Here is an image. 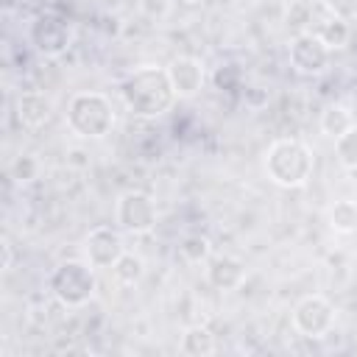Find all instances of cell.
Returning a JSON list of instances; mask_svg holds the SVG:
<instances>
[{"label": "cell", "mask_w": 357, "mask_h": 357, "mask_svg": "<svg viewBox=\"0 0 357 357\" xmlns=\"http://www.w3.org/2000/svg\"><path fill=\"white\" fill-rule=\"evenodd\" d=\"M120 98L134 117L142 120L162 117L176 100V89L170 84L167 67H156V64L134 67L120 81Z\"/></svg>", "instance_id": "1"}, {"label": "cell", "mask_w": 357, "mask_h": 357, "mask_svg": "<svg viewBox=\"0 0 357 357\" xmlns=\"http://www.w3.org/2000/svg\"><path fill=\"white\" fill-rule=\"evenodd\" d=\"M262 167H265V176L276 187L298 190L310 181L312 167H315V156H312L307 142H301L296 137H282V139L268 145Z\"/></svg>", "instance_id": "2"}, {"label": "cell", "mask_w": 357, "mask_h": 357, "mask_svg": "<svg viewBox=\"0 0 357 357\" xmlns=\"http://www.w3.org/2000/svg\"><path fill=\"white\" fill-rule=\"evenodd\" d=\"M67 128L78 139H103L114 128V106L103 92H75L67 103Z\"/></svg>", "instance_id": "3"}, {"label": "cell", "mask_w": 357, "mask_h": 357, "mask_svg": "<svg viewBox=\"0 0 357 357\" xmlns=\"http://www.w3.org/2000/svg\"><path fill=\"white\" fill-rule=\"evenodd\" d=\"M50 293L56 296L59 304L75 310V307H84L86 301H92L95 290H98V276H95V265L89 262H81V259H67V262H59L50 273V282H47Z\"/></svg>", "instance_id": "4"}, {"label": "cell", "mask_w": 357, "mask_h": 357, "mask_svg": "<svg viewBox=\"0 0 357 357\" xmlns=\"http://www.w3.org/2000/svg\"><path fill=\"white\" fill-rule=\"evenodd\" d=\"M28 42H31V47H33L39 56H45V59H59V56H64V53L70 50V45H73V28H70V22H67L64 17L45 11V14H36V17L28 22Z\"/></svg>", "instance_id": "5"}, {"label": "cell", "mask_w": 357, "mask_h": 357, "mask_svg": "<svg viewBox=\"0 0 357 357\" xmlns=\"http://www.w3.org/2000/svg\"><path fill=\"white\" fill-rule=\"evenodd\" d=\"M156 201L142 190H126L114 201V223L126 234H148L156 226Z\"/></svg>", "instance_id": "6"}, {"label": "cell", "mask_w": 357, "mask_h": 357, "mask_svg": "<svg viewBox=\"0 0 357 357\" xmlns=\"http://www.w3.org/2000/svg\"><path fill=\"white\" fill-rule=\"evenodd\" d=\"M287 56H290V67L293 73L304 75V78H315V75H324L332 64V50L324 45V39L312 31H304V33H296L290 39V47H287Z\"/></svg>", "instance_id": "7"}, {"label": "cell", "mask_w": 357, "mask_h": 357, "mask_svg": "<svg viewBox=\"0 0 357 357\" xmlns=\"http://www.w3.org/2000/svg\"><path fill=\"white\" fill-rule=\"evenodd\" d=\"M293 329L301 335V337H324L329 335V329L335 326V307L329 298L312 293V296H304L296 307H293Z\"/></svg>", "instance_id": "8"}, {"label": "cell", "mask_w": 357, "mask_h": 357, "mask_svg": "<svg viewBox=\"0 0 357 357\" xmlns=\"http://www.w3.org/2000/svg\"><path fill=\"white\" fill-rule=\"evenodd\" d=\"M84 254H86V262L95 265V268H114L117 259L126 254V243H123V234L120 229H112V226H95L86 240H84Z\"/></svg>", "instance_id": "9"}, {"label": "cell", "mask_w": 357, "mask_h": 357, "mask_svg": "<svg viewBox=\"0 0 357 357\" xmlns=\"http://www.w3.org/2000/svg\"><path fill=\"white\" fill-rule=\"evenodd\" d=\"M167 75H170V84L176 89V98H195L204 89V81H206V70L195 56L170 59Z\"/></svg>", "instance_id": "10"}, {"label": "cell", "mask_w": 357, "mask_h": 357, "mask_svg": "<svg viewBox=\"0 0 357 357\" xmlns=\"http://www.w3.org/2000/svg\"><path fill=\"white\" fill-rule=\"evenodd\" d=\"M50 117H53V100L45 92L28 89L17 95V120L25 128H42Z\"/></svg>", "instance_id": "11"}, {"label": "cell", "mask_w": 357, "mask_h": 357, "mask_svg": "<svg viewBox=\"0 0 357 357\" xmlns=\"http://www.w3.org/2000/svg\"><path fill=\"white\" fill-rule=\"evenodd\" d=\"M206 282L215 290H237L245 282V265L231 254L212 257L206 265Z\"/></svg>", "instance_id": "12"}, {"label": "cell", "mask_w": 357, "mask_h": 357, "mask_svg": "<svg viewBox=\"0 0 357 357\" xmlns=\"http://www.w3.org/2000/svg\"><path fill=\"white\" fill-rule=\"evenodd\" d=\"M215 349H218L215 335L201 324L187 326L181 340H178V351L187 354V357H206V354H215Z\"/></svg>", "instance_id": "13"}, {"label": "cell", "mask_w": 357, "mask_h": 357, "mask_svg": "<svg viewBox=\"0 0 357 357\" xmlns=\"http://www.w3.org/2000/svg\"><path fill=\"white\" fill-rule=\"evenodd\" d=\"M351 126H354L351 109L343 106V103H329V106L321 112V131H324L329 139H337V137L346 134Z\"/></svg>", "instance_id": "14"}, {"label": "cell", "mask_w": 357, "mask_h": 357, "mask_svg": "<svg viewBox=\"0 0 357 357\" xmlns=\"http://www.w3.org/2000/svg\"><path fill=\"white\" fill-rule=\"evenodd\" d=\"M329 226L337 234H354L357 231V204L349 198H340L329 206Z\"/></svg>", "instance_id": "15"}, {"label": "cell", "mask_w": 357, "mask_h": 357, "mask_svg": "<svg viewBox=\"0 0 357 357\" xmlns=\"http://www.w3.org/2000/svg\"><path fill=\"white\" fill-rule=\"evenodd\" d=\"M112 273H114V279H117L120 284L131 287V284H137V282L145 276V259H142L139 254H134V251H126V254L117 259V265L112 268Z\"/></svg>", "instance_id": "16"}, {"label": "cell", "mask_w": 357, "mask_h": 357, "mask_svg": "<svg viewBox=\"0 0 357 357\" xmlns=\"http://www.w3.org/2000/svg\"><path fill=\"white\" fill-rule=\"evenodd\" d=\"M318 36L324 39V45H326L329 50H343V47L351 42V25H349V20L329 17V20L321 25Z\"/></svg>", "instance_id": "17"}, {"label": "cell", "mask_w": 357, "mask_h": 357, "mask_svg": "<svg viewBox=\"0 0 357 357\" xmlns=\"http://www.w3.org/2000/svg\"><path fill=\"white\" fill-rule=\"evenodd\" d=\"M178 254L184 262L190 265H198V262H206L209 254H212V243L206 234H187L181 243H178Z\"/></svg>", "instance_id": "18"}, {"label": "cell", "mask_w": 357, "mask_h": 357, "mask_svg": "<svg viewBox=\"0 0 357 357\" xmlns=\"http://www.w3.org/2000/svg\"><path fill=\"white\" fill-rule=\"evenodd\" d=\"M335 156L346 170H357V126L335 139Z\"/></svg>", "instance_id": "19"}, {"label": "cell", "mask_w": 357, "mask_h": 357, "mask_svg": "<svg viewBox=\"0 0 357 357\" xmlns=\"http://www.w3.org/2000/svg\"><path fill=\"white\" fill-rule=\"evenodd\" d=\"M8 176L17 181V184H31L33 178H39V159L33 153H20L11 167H8Z\"/></svg>", "instance_id": "20"}, {"label": "cell", "mask_w": 357, "mask_h": 357, "mask_svg": "<svg viewBox=\"0 0 357 357\" xmlns=\"http://www.w3.org/2000/svg\"><path fill=\"white\" fill-rule=\"evenodd\" d=\"M173 3H176V0H137V8H139V14H145L148 20H165V17H170Z\"/></svg>", "instance_id": "21"}, {"label": "cell", "mask_w": 357, "mask_h": 357, "mask_svg": "<svg viewBox=\"0 0 357 357\" xmlns=\"http://www.w3.org/2000/svg\"><path fill=\"white\" fill-rule=\"evenodd\" d=\"M324 8L329 11V17H337V20H357V0H321Z\"/></svg>", "instance_id": "22"}, {"label": "cell", "mask_w": 357, "mask_h": 357, "mask_svg": "<svg viewBox=\"0 0 357 357\" xmlns=\"http://www.w3.org/2000/svg\"><path fill=\"white\" fill-rule=\"evenodd\" d=\"M0 248H3V271H11V265H14V251H11V243L3 237Z\"/></svg>", "instance_id": "23"}, {"label": "cell", "mask_w": 357, "mask_h": 357, "mask_svg": "<svg viewBox=\"0 0 357 357\" xmlns=\"http://www.w3.org/2000/svg\"><path fill=\"white\" fill-rule=\"evenodd\" d=\"M14 8H17V0H3V11H6V14H11Z\"/></svg>", "instance_id": "24"}, {"label": "cell", "mask_w": 357, "mask_h": 357, "mask_svg": "<svg viewBox=\"0 0 357 357\" xmlns=\"http://www.w3.org/2000/svg\"><path fill=\"white\" fill-rule=\"evenodd\" d=\"M181 3H187V6H195V3H204V0H181Z\"/></svg>", "instance_id": "25"}]
</instances>
